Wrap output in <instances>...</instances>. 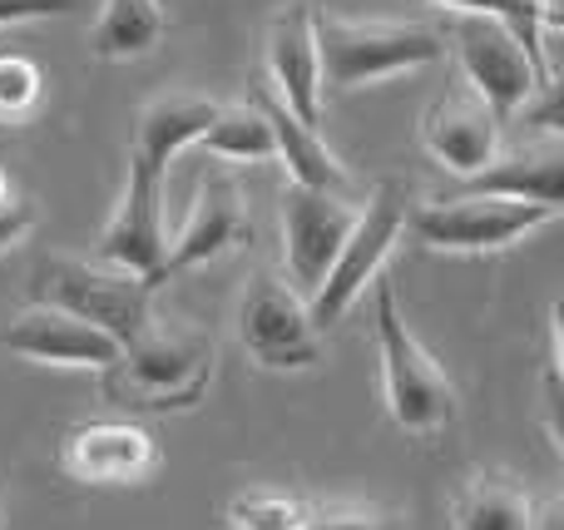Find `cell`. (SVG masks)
<instances>
[{"mask_svg":"<svg viewBox=\"0 0 564 530\" xmlns=\"http://www.w3.org/2000/svg\"><path fill=\"white\" fill-rule=\"evenodd\" d=\"M564 184V144L560 134H540L525 144H510L490 159L480 174L460 179L456 194H490V198H520V204L560 208Z\"/></svg>","mask_w":564,"mask_h":530,"instance_id":"obj_15","label":"cell"},{"mask_svg":"<svg viewBox=\"0 0 564 530\" xmlns=\"http://www.w3.org/2000/svg\"><path fill=\"white\" fill-rule=\"evenodd\" d=\"M302 530H406V526H401L397 511L341 501V506H307V521H302Z\"/></svg>","mask_w":564,"mask_h":530,"instance_id":"obj_24","label":"cell"},{"mask_svg":"<svg viewBox=\"0 0 564 530\" xmlns=\"http://www.w3.org/2000/svg\"><path fill=\"white\" fill-rule=\"evenodd\" d=\"M560 208L545 204H520V198H490V194H446L431 204H411L406 228L426 248L441 253H490V248H510L516 238L535 234V228L555 224Z\"/></svg>","mask_w":564,"mask_h":530,"instance_id":"obj_7","label":"cell"},{"mask_svg":"<svg viewBox=\"0 0 564 530\" xmlns=\"http://www.w3.org/2000/svg\"><path fill=\"white\" fill-rule=\"evenodd\" d=\"M357 208L361 204L351 194H322L302 184L282 188V263H288V288L297 298H312L322 288L332 258L357 224Z\"/></svg>","mask_w":564,"mask_h":530,"instance_id":"obj_9","label":"cell"},{"mask_svg":"<svg viewBox=\"0 0 564 530\" xmlns=\"http://www.w3.org/2000/svg\"><path fill=\"white\" fill-rule=\"evenodd\" d=\"M40 65L30 55H0V119H25L40 105Z\"/></svg>","mask_w":564,"mask_h":530,"instance_id":"obj_23","label":"cell"},{"mask_svg":"<svg viewBox=\"0 0 564 530\" xmlns=\"http://www.w3.org/2000/svg\"><path fill=\"white\" fill-rule=\"evenodd\" d=\"M75 0H0V25L15 20H45V15H69Z\"/></svg>","mask_w":564,"mask_h":530,"instance_id":"obj_25","label":"cell"},{"mask_svg":"<svg viewBox=\"0 0 564 530\" xmlns=\"http://www.w3.org/2000/svg\"><path fill=\"white\" fill-rule=\"evenodd\" d=\"M268 85L302 125H322V79H317V40H312V6L292 0L268 25Z\"/></svg>","mask_w":564,"mask_h":530,"instance_id":"obj_14","label":"cell"},{"mask_svg":"<svg viewBox=\"0 0 564 530\" xmlns=\"http://www.w3.org/2000/svg\"><path fill=\"white\" fill-rule=\"evenodd\" d=\"M441 40H451L460 69H466L470 89L496 109V119H510L520 109H530V99L555 89V75L540 69V60L520 45V35L496 15H476V10H451L446 30H436Z\"/></svg>","mask_w":564,"mask_h":530,"instance_id":"obj_5","label":"cell"},{"mask_svg":"<svg viewBox=\"0 0 564 530\" xmlns=\"http://www.w3.org/2000/svg\"><path fill=\"white\" fill-rule=\"evenodd\" d=\"M30 298L40 307H59V313L79 317V323L99 327L105 337H115L119 353L154 323V288L139 273L109 268L99 258H69L50 253L30 273Z\"/></svg>","mask_w":564,"mask_h":530,"instance_id":"obj_2","label":"cell"},{"mask_svg":"<svg viewBox=\"0 0 564 530\" xmlns=\"http://www.w3.org/2000/svg\"><path fill=\"white\" fill-rule=\"evenodd\" d=\"M59 462L85 486H134L159 466V446L149 426L109 417V422L75 426L59 446Z\"/></svg>","mask_w":564,"mask_h":530,"instance_id":"obj_11","label":"cell"},{"mask_svg":"<svg viewBox=\"0 0 564 530\" xmlns=\"http://www.w3.org/2000/svg\"><path fill=\"white\" fill-rule=\"evenodd\" d=\"M248 99H253V105L263 109L268 129H273V149H278V159H288V174H292L288 184L322 188V194H351V174H347V164H341V159L327 149L322 129L302 125V119L292 115V109L273 95V85H258Z\"/></svg>","mask_w":564,"mask_h":530,"instance_id":"obj_16","label":"cell"},{"mask_svg":"<svg viewBox=\"0 0 564 530\" xmlns=\"http://www.w3.org/2000/svg\"><path fill=\"white\" fill-rule=\"evenodd\" d=\"M312 40H317V79L322 89H357L371 79L401 75V69L431 65L446 55V40L431 25L406 20H361L341 10L312 6Z\"/></svg>","mask_w":564,"mask_h":530,"instance_id":"obj_1","label":"cell"},{"mask_svg":"<svg viewBox=\"0 0 564 530\" xmlns=\"http://www.w3.org/2000/svg\"><path fill=\"white\" fill-rule=\"evenodd\" d=\"M0 516H6V511H0Z\"/></svg>","mask_w":564,"mask_h":530,"instance_id":"obj_28","label":"cell"},{"mask_svg":"<svg viewBox=\"0 0 564 530\" xmlns=\"http://www.w3.org/2000/svg\"><path fill=\"white\" fill-rule=\"evenodd\" d=\"M421 144L456 179H470L500 154V119L476 89H451L421 119Z\"/></svg>","mask_w":564,"mask_h":530,"instance_id":"obj_12","label":"cell"},{"mask_svg":"<svg viewBox=\"0 0 564 530\" xmlns=\"http://www.w3.org/2000/svg\"><path fill=\"white\" fill-rule=\"evenodd\" d=\"M208 377H214V337L174 317V323H149L119 353V363L109 367V392L124 397V407L169 412V407H194L208 392Z\"/></svg>","mask_w":564,"mask_h":530,"instance_id":"obj_3","label":"cell"},{"mask_svg":"<svg viewBox=\"0 0 564 530\" xmlns=\"http://www.w3.org/2000/svg\"><path fill=\"white\" fill-rule=\"evenodd\" d=\"M406 214H411V188L401 179H381L367 194V204L357 208V224H351L347 244L337 248L322 288L307 298V317L317 333H327L361 293L381 278V263L397 248V238L406 234Z\"/></svg>","mask_w":564,"mask_h":530,"instance_id":"obj_6","label":"cell"},{"mask_svg":"<svg viewBox=\"0 0 564 530\" xmlns=\"http://www.w3.org/2000/svg\"><path fill=\"white\" fill-rule=\"evenodd\" d=\"M0 343L10 353L30 357V363H50V367H95L109 372L119 363V343L105 337L99 327L79 323V317L59 313V307H25L15 323L0 333Z\"/></svg>","mask_w":564,"mask_h":530,"instance_id":"obj_13","label":"cell"},{"mask_svg":"<svg viewBox=\"0 0 564 530\" xmlns=\"http://www.w3.org/2000/svg\"><path fill=\"white\" fill-rule=\"evenodd\" d=\"M198 144L218 159H278L273 149V129H268L263 109L253 99H238V105H218L214 125L204 129Z\"/></svg>","mask_w":564,"mask_h":530,"instance_id":"obj_20","label":"cell"},{"mask_svg":"<svg viewBox=\"0 0 564 530\" xmlns=\"http://www.w3.org/2000/svg\"><path fill=\"white\" fill-rule=\"evenodd\" d=\"M228 521H234V530H302L307 501H297L288 491H248L234 496Z\"/></svg>","mask_w":564,"mask_h":530,"instance_id":"obj_22","label":"cell"},{"mask_svg":"<svg viewBox=\"0 0 564 530\" xmlns=\"http://www.w3.org/2000/svg\"><path fill=\"white\" fill-rule=\"evenodd\" d=\"M535 511L540 501L510 472H476L451 496L456 530H535Z\"/></svg>","mask_w":564,"mask_h":530,"instance_id":"obj_18","label":"cell"},{"mask_svg":"<svg viewBox=\"0 0 564 530\" xmlns=\"http://www.w3.org/2000/svg\"><path fill=\"white\" fill-rule=\"evenodd\" d=\"M15 184H10V174H6V169H0V208H6V204H15Z\"/></svg>","mask_w":564,"mask_h":530,"instance_id":"obj_27","label":"cell"},{"mask_svg":"<svg viewBox=\"0 0 564 530\" xmlns=\"http://www.w3.org/2000/svg\"><path fill=\"white\" fill-rule=\"evenodd\" d=\"M169 20L159 0H105L95 30H89V55L95 60H139L164 40Z\"/></svg>","mask_w":564,"mask_h":530,"instance_id":"obj_19","label":"cell"},{"mask_svg":"<svg viewBox=\"0 0 564 530\" xmlns=\"http://www.w3.org/2000/svg\"><path fill=\"white\" fill-rule=\"evenodd\" d=\"M238 337L243 353L268 372H302L322 363V333L307 317V298L288 288V278L258 273L238 303Z\"/></svg>","mask_w":564,"mask_h":530,"instance_id":"obj_8","label":"cell"},{"mask_svg":"<svg viewBox=\"0 0 564 530\" xmlns=\"http://www.w3.org/2000/svg\"><path fill=\"white\" fill-rule=\"evenodd\" d=\"M248 228L253 224H248V204H243V194H238V184L228 174H208L204 184H198L188 218L178 224V234L169 238L164 263H159V273H154V283L149 288H159V283H169L174 273H188V268L228 253L234 244H243L248 238Z\"/></svg>","mask_w":564,"mask_h":530,"instance_id":"obj_10","label":"cell"},{"mask_svg":"<svg viewBox=\"0 0 564 530\" xmlns=\"http://www.w3.org/2000/svg\"><path fill=\"white\" fill-rule=\"evenodd\" d=\"M431 6L476 10V15H496V20H506V25L520 35V45H525L530 55L540 60V69H550V75H555V65H550V45H555V25H550V20L540 15V6H535V0H431Z\"/></svg>","mask_w":564,"mask_h":530,"instance_id":"obj_21","label":"cell"},{"mask_svg":"<svg viewBox=\"0 0 564 530\" xmlns=\"http://www.w3.org/2000/svg\"><path fill=\"white\" fill-rule=\"evenodd\" d=\"M224 99L194 95V89H169L154 95L134 119V139H129V159H144L154 169H169L174 154H184L188 144L204 139V129L214 125Z\"/></svg>","mask_w":564,"mask_h":530,"instance_id":"obj_17","label":"cell"},{"mask_svg":"<svg viewBox=\"0 0 564 530\" xmlns=\"http://www.w3.org/2000/svg\"><path fill=\"white\" fill-rule=\"evenodd\" d=\"M30 224H35V204H30V198H15V204L0 208V248L15 244Z\"/></svg>","mask_w":564,"mask_h":530,"instance_id":"obj_26","label":"cell"},{"mask_svg":"<svg viewBox=\"0 0 564 530\" xmlns=\"http://www.w3.org/2000/svg\"><path fill=\"white\" fill-rule=\"evenodd\" d=\"M371 313H377L381 397H387L391 422L411 436H431L441 426H451L456 422V387H451V377L436 367V357L406 327L387 278L371 283Z\"/></svg>","mask_w":564,"mask_h":530,"instance_id":"obj_4","label":"cell"}]
</instances>
